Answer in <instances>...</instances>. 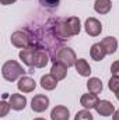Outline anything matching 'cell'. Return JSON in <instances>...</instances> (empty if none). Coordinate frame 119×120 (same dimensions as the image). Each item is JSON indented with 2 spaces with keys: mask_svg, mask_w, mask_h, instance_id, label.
<instances>
[{
  "mask_svg": "<svg viewBox=\"0 0 119 120\" xmlns=\"http://www.w3.org/2000/svg\"><path fill=\"white\" fill-rule=\"evenodd\" d=\"M70 112L66 106H56L51 112V119L52 120H69Z\"/></svg>",
  "mask_w": 119,
  "mask_h": 120,
  "instance_id": "14",
  "label": "cell"
},
{
  "mask_svg": "<svg viewBox=\"0 0 119 120\" xmlns=\"http://www.w3.org/2000/svg\"><path fill=\"white\" fill-rule=\"evenodd\" d=\"M55 61H59V63L64 64L69 68L71 66H76L77 57H76V53H74V50L71 48H62V49H59L56 52Z\"/></svg>",
  "mask_w": 119,
  "mask_h": 120,
  "instance_id": "2",
  "label": "cell"
},
{
  "mask_svg": "<svg viewBox=\"0 0 119 120\" xmlns=\"http://www.w3.org/2000/svg\"><path fill=\"white\" fill-rule=\"evenodd\" d=\"M60 3V0H39V4L46 7V8H55L58 7Z\"/></svg>",
  "mask_w": 119,
  "mask_h": 120,
  "instance_id": "22",
  "label": "cell"
},
{
  "mask_svg": "<svg viewBox=\"0 0 119 120\" xmlns=\"http://www.w3.org/2000/svg\"><path fill=\"white\" fill-rule=\"evenodd\" d=\"M115 95H116V99L119 101V91H116V92H115Z\"/></svg>",
  "mask_w": 119,
  "mask_h": 120,
  "instance_id": "28",
  "label": "cell"
},
{
  "mask_svg": "<svg viewBox=\"0 0 119 120\" xmlns=\"http://www.w3.org/2000/svg\"><path fill=\"white\" fill-rule=\"evenodd\" d=\"M56 85H58V80L52 74H45V75L41 77V87L44 90L52 91V90L56 88Z\"/></svg>",
  "mask_w": 119,
  "mask_h": 120,
  "instance_id": "17",
  "label": "cell"
},
{
  "mask_svg": "<svg viewBox=\"0 0 119 120\" xmlns=\"http://www.w3.org/2000/svg\"><path fill=\"white\" fill-rule=\"evenodd\" d=\"M111 7H112V3L111 0H95L94 3V10L99 14H107L111 11Z\"/></svg>",
  "mask_w": 119,
  "mask_h": 120,
  "instance_id": "18",
  "label": "cell"
},
{
  "mask_svg": "<svg viewBox=\"0 0 119 120\" xmlns=\"http://www.w3.org/2000/svg\"><path fill=\"white\" fill-rule=\"evenodd\" d=\"M48 106H49V99L45 95H35L31 101V108H32L34 112L41 113V112L46 110Z\"/></svg>",
  "mask_w": 119,
  "mask_h": 120,
  "instance_id": "4",
  "label": "cell"
},
{
  "mask_svg": "<svg viewBox=\"0 0 119 120\" xmlns=\"http://www.w3.org/2000/svg\"><path fill=\"white\" fill-rule=\"evenodd\" d=\"M16 0H0V3L1 4H4V6H7V4H11V3H14Z\"/></svg>",
  "mask_w": 119,
  "mask_h": 120,
  "instance_id": "26",
  "label": "cell"
},
{
  "mask_svg": "<svg viewBox=\"0 0 119 120\" xmlns=\"http://www.w3.org/2000/svg\"><path fill=\"white\" fill-rule=\"evenodd\" d=\"M111 73H112V75L119 77V61H114V63H112V66H111Z\"/></svg>",
  "mask_w": 119,
  "mask_h": 120,
  "instance_id": "24",
  "label": "cell"
},
{
  "mask_svg": "<svg viewBox=\"0 0 119 120\" xmlns=\"http://www.w3.org/2000/svg\"><path fill=\"white\" fill-rule=\"evenodd\" d=\"M108 87H109V90L112 91V92H116V91H119V77H115V75H114V77L109 80Z\"/></svg>",
  "mask_w": 119,
  "mask_h": 120,
  "instance_id": "23",
  "label": "cell"
},
{
  "mask_svg": "<svg viewBox=\"0 0 119 120\" xmlns=\"http://www.w3.org/2000/svg\"><path fill=\"white\" fill-rule=\"evenodd\" d=\"M95 110L98 112V115L101 116H111L115 112V106L109 102V101H99L98 105L95 106Z\"/></svg>",
  "mask_w": 119,
  "mask_h": 120,
  "instance_id": "11",
  "label": "cell"
},
{
  "mask_svg": "<svg viewBox=\"0 0 119 120\" xmlns=\"http://www.w3.org/2000/svg\"><path fill=\"white\" fill-rule=\"evenodd\" d=\"M51 74L58 80H64L66 78V75H67V67L64 66V64H62L59 61H55L53 64H52V68H51Z\"/></svg>",
  "mask_w": 119,
  "mask_h": 120,
  "instance_id": "12",
  "label": "cell"
},
{
  "mask_svg": "<svg viewBox=\"0 0 119 120\" xmlns=\"http://www.w3.org/2000/svg\"><path fill=\"white\" fill-rule=\"evenodd\" d=\"M84 28H86V32L90 36H98L101 34V31H102V25H101V22L97 18L90 17V18L86 20Z\"/></svg>",
  "mask_w": 119,
  "mask_h": 120,
  "instance_id": "5",
  "label": "cell"
},
{
  "mask_svg": "<svg viewBox=\"0 0 119 120\" xmlns=\"http://www.w3.org/2000/svg\"><path fill=\"white\" fill-rule=\"evenodd\" d=\"M74 120H94V117L88 110H80V112H77Z\"/></svg>",
  "mask_w": 119,
  "mask_h": 120,
  "instance_id": "21",
  "label": "cell"
},
{
  "mask_svg": "<svg viewBox=\"0 0 119 120\" xmlns=\"http://www.w3.org/2000/svg\"><path fill=\"white\" fill-rule=\"evenodd\" d=\"M64 27L66 31L70 36H74V35H79L80 30H81V24H80V20L77 17H69L64 20Z\"/></svg>",
  "mask_w": 119,
  "mask_h": 120,
  "instance_id": "7",
  "label": "cell"
},
{
  "mask_svg": "<svg viewBox=\"0 0 119 120\" xmlns=\"http://www.w3.org/2000/svg\"><path fill=\"white\" fill-rule=\"evenodd\" d=\"M30 42H31V38L30 35L24 31H16L11 34V43L16 46V48H27L30 46Z\"/></svg>",
  "mask_w": 119,
  "mask_h": 120,
  "instance_id": "3",
  "label": "cell"
},
{
  "mask_svg": "<svg viewBox=\"0 0 119 120\" xmlns=\"http://www.w3.org/2000/svg\"><path fill=\"white\" fill-rule=\"evenodd\" d=\"M25 73L27 71L23 68V66L20 63H17L16 60H8L1 67V74L4 77V80H7V81H16V80L21 78Z\"/></svg>",
  "mask_w": 119,
  "mask_h": 120,
  "instance_id": "1",
  "label": "cell"
},
{
  "mask_svg": "<svg viewBox=\"0 0 119 120\" xmlns=\"http://www.w3.org/2000/svg\"><path fill=\"white\" fill-rule=\"evenodd\" d=\"M38 50V46L36 45H30L27 48H24L21 52H20V59L23 60L28 67L32 66V59H34V55L35 52Z\"/></svg>",
  "mask_w": 119,
  "mask_h": 120,
  "instance_id": "8",
  "label": "cell"
},
{
  "mask_svg": "<svg viewBox=\"0 0 119 120\" xmlns=\"http://www.w3.org/2000/svg\"><path fill=\"white\" fill-rule=\"evenodd\" d=\"M87 88L91 94H99L101 91H102V82H101V80L99 78H97V77H92V78H90L88 82H87Z\"/></svg>",
  "mask_w": 119,
  "mask_h": 120,
  "instance_id": "20",
  "label": "cell"
},
{
  "mask_svg": "<svg viewBox=\"0 0 119 120\" xmlns=\"http://www.w3.org/2000/svg\"><path fill=\"white\" fill-rule=\"evenodd\" d=\"M98 102H99V99H98V96L95 95V94H84L83 96H81V99H80V103H81V106L83 108H86V109H92V108H95L97 105H98Z\"/></svg>",
  "mask_w": 119,
  "mask_h": 120,
  "instance_id": "13",
  "label": "cell"
},
{
  "mask_svg": "<svg viewBox=\"0 0 119 120\" xmlns=\"http://www.w3.org/2000/svg\"><path fill=\"white\" fill-rule=\"evenodd\" d=\"M76 70L83 77H88L90 74H91V67L87 63V60H84V59H79L76 61Z\"/></svg>",
  "mask_w": 119,
  "mask_h": 120,
  "instance_id": "19",
  "label": "cell"
},
{
  "mask_svg": "<svg viewBox=\"0 0 119 120\" xmlns=\"http://www.w3.org/2000/svg\"><path fill=\"white\" fill-rule=\"evenodd\" d=\"M112 119H114V120H119V110H115V112H114Z\"/></svg>",
  "mask_w": 119,
  "mask_h": 120,
  "instance_id": "27",
  "label": "cell"
},
{
  "mask_svg": "<svg viewBox=\"0 0 119 120\" xmlns=\"http://www.w3.org/2000/svg\"><path fill=\"white\" fill-rule=\"evenodd\" d=\"M90 55H91L92 60H95V61H101V60L105 57L107 52H105L104 46H102L101 42H99V43H94V45L91 46V49H90Z\"/></svg>",
  "mask_w": 119,
  "mask_h": 120,
  "instance_id": "16",
  "label": "cell"
},
{
  "mask_svg": "<svg viewBox=\"0 0 119 120\" xmlns=\"http://www.w3.org/2000/svg\"><path fill=\"white\" fill-rule=\"evenodd\" d=\"M8 109H11V108H10V103H6L4 101H1V113H0V115H1V117L7 115Z\"/></svg>",
  "mask_w": 119,
  "mask_h": 120,
  "instance_id": "25",
  "label": "cell"
},
{
  "mask_svg": "<svg viewBox=\"0 0 119 120\" xmlns=\"http://www.w3.org/2000/svg\"><path fill=\"white\" fill-rule=\"evenodd\" d=\"M8 103H10L11 109H14V110H23L25 108V105H27V98L24 95H21V94H13L10 96Z\"/></svg>",
  "mask_w": 119,
  "mask_h": 120,
  "instance_id": "9",
  "label": "cell"
},
{
  "mask_svg": "<svg viewBox=\"0 0 119 120\" xmlns=\"http://www.w3.org/2000/svg\"><path fill=\"white\" fill-rule=\"evenodd\" d=\"M101 45L104 46L107 55H112L116 52V48H118V41L114 38V36H107L101 41Z\"/></svg>",
  "mask_w": 119,
  "mask_h": 120,
  "instance_id": "15",
  "label": "cell"
},
{
  "mask_svg": "<svg viewBox=\"0 0 119 120\" xmlns=\"http://www.w3.org/2000/svg\"><path fill=\"white\" fill-rule=\"evenodd\" d=\"M34 120H45V119H41V117H38V119H34Z\"/></svg>",
  "mask_w": 119,
  "mask_h": 120,
  "instance_id": "29",
  "label": "cell"
},
{
  "mask_svg": "<svg viewBox=\"0 0 119 120\" xmlns=\"http://www.w3.org/2000/svg\"><path fill=\"white\" fill-rule=\"evenodd\" d=\"M48 61H49V55L44 50V49H41V48H38V50L35 52V55H34V59H32V68L35 67V68H42V67H45L46 64H48Z\"/></svg>",
  "mask_w": 119,
  "mask_h": 120,
  "instance_id": "6",
  "label": "cell"
},
{
  "mask_svg": "<svg viewBox=\"0 0 119 120\" xmlns=\"http://www.w3.org/2000/svg\"><path fill=\"white\" fill-rule=\"evenodd\" d=\"M17 87H18V90L21 91V92H25V94H28V92H32V91L35 90V87H36V82L31 78V77H25V75H23L20 80H18V82H17Z\"/></svg>",
  "mask_w": 119,
  "mask_h": 120,
  "instance_id": "10",
  "label": "cell"
}]
</instances>
